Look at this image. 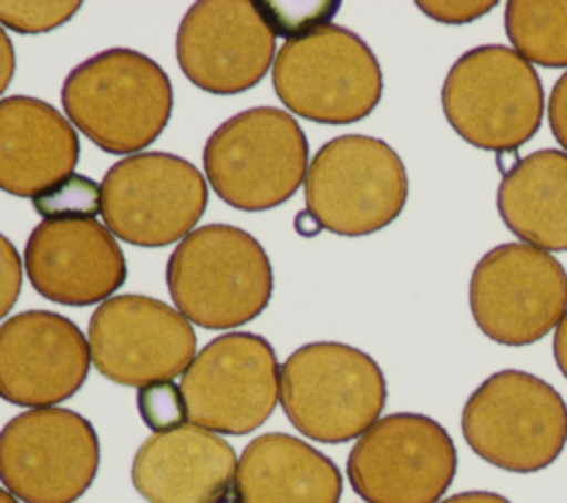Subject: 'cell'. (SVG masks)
Listing matches in <instances>:
<instances>
[{
	"mask_svg": "<svg viewBox=\"0 0 567 503\" xmlns=\"http://www.w3.org/2000/svg\"><path fill=\"white\" fill-rule=\"evenodd\" d=\"M554 359H556L558 370L567 379V312L563 315V319L554 332Z\"/></svg>",
	"mask_w": 567,
	"mask_h": 503,
	"instance_id": "1f68e13d",
	"label": "cell"
},
{
	"mask_svg": "<svg viewBox=\"0 0 567 503\" xmlns=\"http://www.w3.org/2000/svg\"><path fill=\"white\" fill-rule=\"evenodd\" d=\"M461 432L489 465L516 474L540 472L567 443V403L532 372L498 370L467 397Z\"/></svg>",
	"mask_w": 567,
	"mask_h": 503,
	"instance_id": "8992f818",
	"label": "cell"
},
{
	"mask_svg": "<svg viewBox=\"0 0 567 503\" xmlns=\"http://www.w3.org/2000/svg\"><path fill=\"white\" fill-rule=\"evenodd\" d=\"M16 71V53H13V44L7 35V31L0 24V95L7 91V86L11 84Z\"/></svg>",
	"mask_w": 567,
	"mask_h": 503,
	"instance_id": "f546056e",
	"label": "cell"
},
{
	"mask_svg": "<svg viewBox=\"0 0 567 503\" xmlns=\"http://www.w3.org/2000/svg\"><path fill=\"white\" fill-rule=\"evenodd\" d=\"M279 361L268 339L226 332L208 341L182 374L188 421L215 434H248L279 401Z\"/></svg>",
	"mask_w": 567,
	"mask_h": 503,
	"instance_id": "4fadbf2b",
	"label": "cell"
},
{
	"mask_svg": "<svg viewBox=\"0 0 567 503\" xmlns=\"http://www.w3.org/2000/svg\"><path fill=\"white\" fill-rule=\"evenodd\" d=\"M166 286L175 308L206 330H230L257 319L270 304L275 273L248 230L206 224L171 253Z\"/></svg>",
	"mask_w": 567,
	"mask_h": 503,
	"instance_id": "7a4b0ae2",
	"label": "cell"
},
{
	"mask_svg": "<svg viewBox=\"0 0 567 503\" xmlns=\"http://www.w3.org/2000/svg\"><path fill=\"white\" fill-rule=\"evenodd\" d=\"M31 286L62 306L111 299L126 281V259L115 235L97 219L38 224L24 246Z\"/></svg>",
	"mask_w": 567,
	"mask_h": 503,
	"instance_id": "e0dca14e",
	"label": "cell"
},
{
	"mask_svg": "<svg viewBox=\"0 0 567 503\" xmlns=\"http://www.w3.org/2000/svg\"><path fill=\"white\" fill-rule=\"evenodd\" d=\"M416 7L432 20L436 22H443V24H467V22H474L478 20L481 16L489 13L496 2L487 0V2H481V0H443V2H416Z\"/></svg>",
	"mask_w": 567,
	"mask_h": 503,
	"instance_id": "83f0119b",
	"label": "cell"
},
{
	"mask_svg": "<svg viewBox=\"0 0 567 503\" xmlns=\"http://www.w3.org/2000/svg\"><path fill=\"white\" fill-rule=\"evenodd\" d=\"M204 177L237 211H268L288 202L306 179L308 140L281 109L255 106L221 122L206 140Z\"/></svg>",
	"mask_w": 567,
	"mask_h": 503,
	"instance_id": "5b68a950",
	"label": "cell"
},
{
	"mask_svg": "<svg viewBox=\"0 0 567 503\" xmlns=\"http://www.w3.org/2000/svg\"><path fill=\"white\" fill-rule=\"evenodd\" d=\"M80 7L78 0H0V24L16 33H47L69 22Z\"/></svg>",
	"mask_w": 567,
	"mask_h": 503,
	"instance_id": "d4e9b609",
	"label": "cell"
},
{
	"mask_svg": "<svg viewBox=\"0 0 567 503\" xmlns=\"http://www.w3.org/2000/svg\"><path fill=\"white\" fill-rule=\"evenodd\" d=\"M385 399L379 363L348 343H306L279 370V403L288 421L319 443L359 439L381 419Z\"/></svg>",
	"mask_w": 567,
	"mask_h": 503,
	"instance_id": "3957f363",
	"label": "cell"
},
{
	"mask_svg": "<svg viewBox=\"0 0 567 503\" xmlns=\"http://www.w3.org/2000/svg\"><path fill=\"white\" fill-rule=\"evenodd\" d=\"M78 160L75 126L53 104L29 95L0 100V191L33 199L73 175Z\"/></svg>",
	"mask_w": 567,
	"mask_h": 503,
	"instance_id": "d6986e66",
	"label": "cell"
},
{
	"mask_svg": "<svg viewBox=\"0 0 567 503\" xmlns=\"http://www.w3.org/2000/svg\"><path fill=\"white\" fill-rule=\"evenodd\" d=\"M131 481L148 503H239L233 445L193 423L151 434L133 456Z\"/></svg>",
	"mask_w": 567,
	"mask_h": 503,
	"instance_id": "ac0fdd59",
	"label": "cell"
},
{
	"mask_svg": "<svg viewBox=\"0 0 567 503\" xmlns=\"http://www.w3.org/2000/svg\"><path fill=\"white\" fill-rule=\"evenodd\" d=\"M266 24L275 35L286 40L303 38L326 24H332V16L339 9V2L328 0H295V2H255Z\"/></svg>",
	"mask_w": 567,
	"mask_h": 503,
	"instance_id": "cb8c5ba5",
	"label": "cell"
},
{
	"mask_svg": "<svg viewBox=\"0 0 567 503\" xmlns=\"http://www.w3.org/2000/svg\"><path fill=\"white\" fill-rule=\"evenodd\" d=\"M456 445L432 417L392 412L352 445L348 481L368 503H439L456 474Z\"/></svg>",
	"mask_w": 567,
	"mask_h": 503,
	"instance_id": "8fae6325",
	"label": "cell"
},
{
	"mask_svg": "<svg viewBox=\"0 0 567 503\" xmlns=\"http://www.w3.org/2000/svg\"><path fill=\"white\" fill-rule=\"evenodd\" d=\"M439 503H512L507 496L496 494V492H487V490H470V492H458L452 494Z\"/></svg>",
	"mask_w": 567,
	"mask_h": 503,
	"instance_id": "4dcf8cb0",
	"label": "cell"
},
{
	"mask_svg": "<svg viewBox=\"0 0 567 503\" xmlns=\"http://www.w3.org/2000/svg\"><path fill=\"white\" fill-rule=\"evenodd\" d=\"M0 503H18V499H16L11 492H7V490L0 487Z\"/></svg>",
	"mask_w": 567,
	"mask_h": 503,
	"instance_id": "d6a6232c",
	"label": "cell"
},
{
	"mask_svg": "<svg viewBox=\"0 0 567 503\" xmlns=\"http://www.w3.org/2000/svg\"><path fill=\"white\" fill-rule=\"evenodd\" d=\"M341 490L334 461L286 432L255 437L237 461L239 503H339Z\"/></svg>",
	"mask_w": 567,
	"mask_h": 503,
	"instance_id": "ffe728a7",
	"label": "cell"
},
{
	"mask_svg": "<svg viewBox=\"0 0 567 503\" xmlns=\"http://www.w3.org/2000/svg\"><path fill=\"white\" fill-rule=\"evenodd\" d=\"M408 171L383 140L348 133L328 140L310 160L303 197L321 230L363 237L390 226L408 202Z\"/></svg>",
	"mask_w": 567,
	"mask_h": 503,
	"instance_id": "ba28073f",
	"label": "cell"
},
{
	"mask_svg": "<svg viewBox=\"0 0 567 503\" xmlns=\"http://www.w3.org/2000/svg\"><path fill=\"white\" fill-rule=\"evenodd\" d=\"M547 117H549V129H551L556 142L567 153V71L556 80V84L549 93Z\"/></svg>",
	"mask_w": 567,
	"mask_h": 503,
	"instance_id": "f1b7e54d",
	"label": "cell"
},
{
	"mask_svg": "<svg viewBox=\"0 0 567 503\" xmlns=\"http://www.w3.org/2000/svg\"><path fill=\"white\" fill-rule=\"evenodd\" d=\"M91 363L120 386L173 381L195 359L190 321L166 301L146 295H115L89 319Z\"/></svg>",
	"mask_w": 567,
	"mask_h": 503,
	"instance_id": "5bb4252c",
	"label": "cell"
},
{
	"mask_svg": "<svg viewBox=\"0 0 567 503\" xmlns=\"http://www.w3.org/2000/svg\"><path fill=\"white\" fill-rule=\"evenodd\" d=\"M277 35L248 0H202L182 18L175 55L182 73L213 95H235L264 80Z\"/></svg>",
	"mask_w": 567,
	"mask_h": 503,
	"instance_id": "9a60e30c",
	"label": "cell"
},
{
	"mask_svg": "<svg viewBox=\"0 0 567 503\" xmlns=\"http://www.w3.org/2000/svg\"><path fill=\"white\" fill-rule=\"evenodd\" d=\"M31 202L42 222L95 219V215L102 213V186L86 175L73 173Z\"/></svg>",
	"mask_w": 567,
	"mask_h": 503,
	"instance_id": "603a6c76",
	"label": "cell"
},
{
	"mask_svg": "<svg viewBox=\"0 0 567 503\" xmlns=\"http://www.w3.org/2000/svg\"><path fill=\"white\" fill-rule=\"evenodd\" d=\"M69 122L111 155L151 146L173 113V84L146 53L128 47L100 51L69 71L60 89Z\"/></svg>",
	"mask_w": 567,
	"mask_h": 503,
	"instance_id": "6da1fadb",
	"label": "cell"
},
{
	"mask_svg": "<svg viewBox=\"0 0 567 503\" xmlns=\"http://www.w3.org/2000/svg\"><path fill=\"white\" fill-rule=\"evenodd\" d=\"M137 412L155 434L171 432L188 421V408L182 388L173 381H157L137 388Z\"/></svg>",
	"mask_w": 567,
	"mask_h": 503,
	"instance_id": "484cf974",
	"label": "cell"
},
{
	"mask_svg": "<svg viewBox=\"0 0 567 503\" xmlns=\"http://www.w3.org/2000/svg\"><path fill=\"white\" fill-rule=\"evenodd\" d=\"M22 290V259L7 235L0 233V319L9 315Z\"/></svg>",
	"mask_w": 567,
	"mask_h": 503,
	"instance_id": "4316f807",
	"label": "cell"
},
{
	"mask_svg": "<svg viewBox=\"0 0 567 503\" xmlns=\"http://www.w3.org/2000/svg\"><path fill=\"white\" fill-rule=\"evenodd\" d=\"M505 33L514 51L529 64L567 66V0H509Z\"/></svg>",
	"mask_w": 567,
	"mask_h": 503,
	"instance_id": "7402d4cb",
	"label": "cell"
},
{
	"mask_svg": "<svg viewBox=\"0 0 567 503\" xmlns=\"http://www.w3.org/2000/svg\"><path fill=\"white\" fill-rule=\"evenodd\" d=\"M91 368L89 341L75 321L51 310H24L0 324V399L53 408L71 399Z\"/></svg>",
	"mask_w": 567,
	"mask_h": 503,
	"instance_id": "2e32d148",
	"label": "cell"
},
{
	"mask_svg": "<svg viewBox=\"0 0 567 503\" xmlns=\"http://www.w3.org/2000/svg\"><path fill=\"white\" fill-rule=\"evenodd\" d=\"M496 208L507 230L529 246L567 250V153L540 148L520 157L503 173Z\"/></svg>",
	"mask_w": 567,
	"mask_h": 503,
	"instance_id": "44dd1931",
	"label": "cell"
},
{
	"mask_svg": "<svg viewBox=\"0 0 567 503\" xmlns=\"http://www.w3.org/2000/svg\"><path fill=\"white\" fill-rule=\"evenodd\" d=\"M100 439L66 408H31L0 430V481L24 503H73L95 481Z\"/></svg>",
	"mask_w": 567,
	"mask_h": 503,
	"instance_id": "30bf717a",
	"label": "cell"
},
{
	"mask_svg": "<svg viewBox=\"0 0 567 503\" xmlns=\"http://www.w3.org/2000/svg\"><path fill=\"white\" fill-rule=\"evenodd\" d=\"M102 219L115 239L159 248L195 230L208 182L188 160L148 151L115 162L102 177Z\"/></svg>",
	"mask_w": 567,
	"mask_h": 503,
	"instance_id": "9c48e42d",
	"label": "cell"
},
{
	"mask_svg": "<svg viewBox=\"0 0 567 503\" xmlns=\"http://www.w3.org/2000/svg\"><path fill=\"white\" fill-rule=\"evenodd\" d=\"M272 89L290 115L350 124L377 109L383 73L372 49L354 31L326 24L279 47Z\"/></svg>",
	"mask_w": 567,
	"mask_h": 503,
	"instance_id": "52a82bcc",
	"label": "cell"
},
{
	"mask_svg": "<svg viewBox=\"0 0 567 503\" xmlns=\"http://www.w3.org/2000/svg\"><path fill=\"white\" fill-rule=\"evenodd\" d=\"M470 310L478 330L501 346H529L567 312V270L547 250L501 244L470 277Z\"/></svg>",
	"mask_w": 567,
	"mask_h": 503,
	"instance_id": "7c38bea8",
	"label": "cell"
},
{
	"mask_svg": "<svg viewBox=\"0 0 567 503\" xmlns=\"http://www.w3.org/2000/svg\"><path fill=\"white\" fill-rule=\"evenodd\" d=\"M441 106L461 140L503 155L516 153L538 133L545 93L534 66L514 49L481 44L450 66Z\"/></svg>",
	"mask_w": 567,
	"mask_h": 503,
	"instance_id": "277c9868",
	"label": "cell"
}]
</instances>
